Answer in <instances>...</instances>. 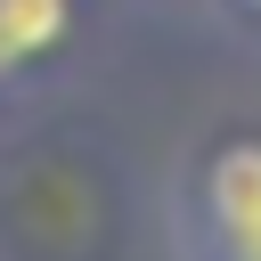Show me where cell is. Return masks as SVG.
<instances>
[{"mask_svg": "<svg viewBox=\"0 0 261 261\" xmlns=\"http://www.w3.org/2000/svg\"><path fill=\"white\" fill-rule=\"evenodd\" d=\"M237 8H245V16H261V0H237Z\"/></svg>", "mask_w": 261, "mask_h": 261, "instance_id": "obj_1", "label": "cell"}]
</instances>
